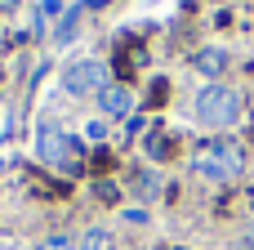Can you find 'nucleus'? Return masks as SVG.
I'll list each match as a JSON object with an SVG mask.
<instances>
[{
	"label": "nucleus",
	"mask_w": 254,
	"mask_h": 250,
	"mask_svg": "<svg viewBox=\"0 0 254 250\" xmlns=\"http://www.w3.org/2000/svg\"><path fill=\"white\" fill-rule=\"evenodd\" d=\"M192 170H196L201 179H210V183H228V179H237V174L246 170V148L232 143V139H210V143L196 148Z\"/></svg>",
	"instance_id": "nucleus-1"
},
{
	"label": "nucleus",
	"mask_w": 254,
	"mask_h": 250,
	"mask_svg": "<svg viewBox=\"0 0 254 250\" xmlns=\"http://www.w3.org/2000/svg\"><path fill=\"white\" fill-rule=\"evenodd\" d=\"M241 112H246L241 94H237L232 85H223V81H210V85L196 94V121H201L205 130H228V125L241 121Z\"/></svg>",
	"instance_id": "nucleus-2"
},
{
	"label": "nucleus",
	"mask_w": 254,
	"mask_h": 250,
	"mask_svg": "<svg viewBox=\"0 0 254 250\" xmlns=\"http://www.w3.org/2000/svg\"><path fill=\"white\" fill-rule=\"evenodd\" d=\"M63 85H67V94H76V98H98L107 85H112V76H107V67L98 63V58H80V63H71L67 72H63Z\"/></svg>",
	"instance_id": "nucleus-3"
},
{
	"label": "nucleus",
	"mask_w": 254,
	"mask_h": 250,
	"mask_svg": "<svg viewBox=\"0 0 254 250\" xmlns=\"http://www.w3.org/2000/svg\"><path fill=\"white\" fill-rule=\"evenodd\" d=\"M36 152L49 161V166H63V170H76V139H67L54 121H45L40 130H36Z\"/></svg>",
	"instance_id": "nucleus-4"
},
{
	"label": "nucleus",
	"mask_w": 254,
	"mask_h": 250,
	"mask_svg": "<svg viewBox=\"0 0 254 250\" xmlns=\"http://www.w3.org/2000/svg\"><path fill=\"white\" fill-rule=\"evenodd\" d=\"M98 107H103V116H112V121H116V116H125V112L134 107V94H129V85H116V81H112V85L98 94Z\"/></svg>",
	"instance_id": "nucleus-5"
},
{
	"label": "nucleus",
	"mask_w": 254,
	"mask_h": 250,
	"mask_svg": "<svg viewBox=\"0 0 254 250\" xmlns=\"http://www.w3.org/2000/svg\"><path fill=\"white\" fill-rule=\"evenodd\" d=\"M80 250H112V233L103 228V224H94V228H85V237L76 242Z\"/></svg>",
	"instance_id": "nucleus-6"
},
{
	"label": "nucleus",
	"mask_w": 254,
	"mask_h": 250,
	"mask_svg": "<svg viewBox=\"0 0 254 250\" xmlns=\"http://www.w3.org/2000/svg\"><path fill=\"white\" fill-rule=\"evenodd\" d=\"M223 63H228V58H223L219 49H210V54H196V72H223Z\"/></svg>",
	"instance_id": "nucleus-7"
},
{
	"label": "nucleus",
	"mask_w": 254,
	"mask_h": 250,
	"mask_svg": "<svg viewBox=\"0 0 254 250\" xmlns=\"http://www.w3.org/2000/svg\"><path fill=\"white\" fill-rule=\"evenodd\" d=\"M36 250H80V246H76L67 233H54V237H45V242H40Z\"/></svg>",
	"instance_id": "nucleus-8"
},
{
	"label": "nucleus",
	"mask_w": 254,
	"mask_h": 250,
	"mask_svg": "<svg viewBox=\"0 0 254 250\" xmlns=\"http://www.w3.org/2000/svg\"><path fill=\"white\" fill-rule=\"evenodd\" d=\"M71 31H76V13H67V18H63V22H58V31H54V36H58V40H67V36H71Z\"/></svg>",
	"instance_id": "nucleus-9"
},
{
	"label": "nucleus",
	"mask_w": 254,
	"mask_h": 250,
	"mask_svg": "<svg viewBox=\"0 0 254 250\" xmlns=\"http://www.w3.org/2000/svg\"><path fill=\"white\" fill-rule=\"evenodd\" d=\"M85 134H89V139H103V134H107V121H89V130H85Z\"/></svg>",
	"instance_id": "nucleus-10"
},
{
	"label": "nucleus",
	"mask_w": 254,
	"mask_h": 250,
	"mask_svg": "<svg viewBox=\"0 0 254 250\" xmlns=\"http://www.w3.org/2000/svg\"><path fill=\"white\" fill-rule=\"evenodd\" d=\"M170 148H174V143H170V139H152V157H165V152H170Z\"/></svg>",
	"instance_id": "nucleus-11"
},
{
	"label": "nucleus",
	"mask_w": 254,
	"mask_h": 250,
	"mask_svg": "<svg viewBox=\"0 0 254 250\" xmlns=\"http://www.w3.org/2000/svg\"><path fill=\"white\" fill-rule=\"evenodd\" d=\"M0 9H4V13H13V9H18V0H0Z\"/></svg>",
	"instance_id": "nucleus-12"
}]
</instances>
